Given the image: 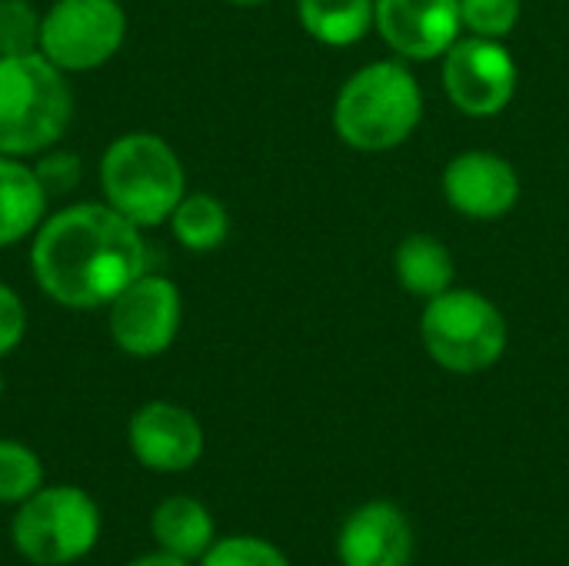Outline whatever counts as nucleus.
<instances>
[{
	"mask_svg": "<svg viewBox=\"0 0 569 566\" xmlns=\"http://www.w3.org/2000/svg\"><path fill=\"white\" fill-rule=\"evenodd\" d=\"M30 240V270L40 294L67 310L110 307L123 287L150 270L143 230L103 200L47 214Z\"/></svg>",
	"mask_w": 569,
	"mask_h": 566,
	"instance_id": "1",
	"label": "nucleus"
},
{
	"mask_svg": "<svg viewBox=\"0 0 569 566\" xmlns=\"http://www.w3.org/2000/svg\"><path fill=\"white\" fill-rule=\"evenodd\" d=\"M423 87L407 60H373L353 70L337 90L330 120L337 137L360 153L403 147L423 120Z\"/></svg>",
	"mask_w": 569,
	"mask_h": 566,
	"instance_id": "2",
	"label": "nucleus"
},
{
	"mask_svg": "<svg viewBox=\"0 0 569 566\" xmlns=\"http://www.w3.org/2000/svg\"><path fill=\"white\" fill-rule=\"evenodd\" d=\"M97 177L103 203H110L140 230L167 224L187 193V170L180 153L153 130H130L113 137L100 153Z\"/></svg>",
	"mask_w": 569,
	"mask_h": 566,
	"instance_id": "3",
	"label": "nucleus"
},
{
	"mask_svg": "<svg viewBox=\"0 0 569 566\" xmlns=\"http://www.w3.org/2000/svg\"><path fill=\"white\" fill-rule=\"evenodd\" d=\"M73 120V87L40 50L0 57V153L40 157Z\"/></svg>",
	"mask_w": 569,
	"mask_h": 566,
	"instance_id": "4",
	"label": "nucleus"
},
{
	"mask_svg": "<svg viewBox=\"0 0 569 566\" xmlns=\"http://www.w3.org/2000/svg\"><path fill=\"white\" fill-rule=\"evenodd\" d=\"M420 340L427 357L457 377H477L497 367L510 344L503 310L473 287H450L423 304Z\"/></svg>",
	"mask_w": 569,
	"mask_h": 566,
	"instance_id": "5",
	"label": "nucleus"
},
{
	"mask_svg": "<svg viewBox=\"0 0 569 566\" xmlns=\"http://www.w3.org/2000/svg\"><path fill=\"white\" fill-rule=\"evenodd\" d=\"M100 537V510L80 487H40L13 517V547L37 566L87 557Z\"/></svg>",
	"mask_w": 569,
	"mask_h": 566,
	"instance_id": "6",
	"label": "nucleus"
},
{
	"mask_svg": "<svg viewBox=\"0 0 569 566\" xmlns=\"http://www.w3.org/2000/svg\"><path fill=\"white\" fill-rule=\"evenodd\" d=\"M123 40L127 10L120 0H53L40 20V53L67 77L110 63Z\"/></svg>",
	"mask_w": 569,
	"mask_h": 566,
	"instance_id": "7",
	"label": "nucleus"
},
{
	"mask_svg": "<svg viewBox=\"0 0 569 566\" xmlns=\"http://www.w3.org/2000/svg\"><path fill=\"white\" fill-rule=\"evenodd\" d=\"M440 60L443 93L463 117L490 120L513 103L520 87V67L507 40L463 33Z\"/></svg>",
	"mask_w": 569,
	"mask_h": 566,
	"instance_id": "8",
	"label": "nucleus"
},
{
	"mask_svg": "<svg viewBox=\"0 0 569 566\" xmlns=\"http://www.w3.org/2000/svg\"><path fill=\"white\" fill-rule=\"evenodd\" d=\"M107 327L110 340L127 357H160L173 347L183 327V294L170 277L143 270L130 287H123L110 300Z\"/></svg>",
	"mask_w": 569,
	"mask_h": 566,
	"instance_id": "9",
	"label": "nucleus"
},
{
	"mask_svg": "<svg viewBox=\"0 0 569 566\" xmlns=\"http://www.w3.org/2000/svg\"><path fill=\"white\" fill-rule=\"evenodd\" d=\"M373 33L407 63L443 57L463 37L460 0H373Z\"/></svg>",
	"mask_w": 569,
	"mask_h": 566,
	"instance_id": "10",
	"label": "nucleus"
},
{
	"mask_svg": "<svg viewBox=\"0 0 569 566\" xmlns=\"http://www.w3.org/2000/svg\"><path fill=\"white\" fill-rule=\"evenodd\" d=\"M443 197L447 203L477 224H493L513 214L520 203L523 183L517 167L493 150H463L443 167Z\"/></svg>",
	"mask_w": 569,
	"mask_h": 566,
	"instance_id": "11",
	"label": "nucleus"
},
{
	"mask_svg": "<svg viewBox=\"0 0 569 566\" xmlns=\"http://www.w3.org/2000/svg\"><path fill=\"white\" fill-rule=\"evenodd\" d=\"M133 457L157 474L190 470L203 457V427L200 420L170 400H150L130 417L127 430Z\"/></svg>",
	"mask_w": 569,
	"mask_h": 566,
	"instance_id": "12",
	"label": "nucleus"
},
{
	"mask_svg": "<svg viewBox=\"0 0 569 566\" xmlns=\"http://www.w3.org/2000/svg\"><path fill=\"white\" fill-rule=\"evenodd\" d=\"M340 566H410L413 527L390 500L360 504L337 534Z\"/></svg>",
	"mask_w": 569,
	"mask_h": 566,
	"instance_id": "13",
	"label": "nucleus"
},
{
	"mask_svg": "<svg viewBox=\"0 0 569 566\" xmlns=\"http://www.w3.org/2000/svg\"><path fill=\"white\" fill-rule=\"evenodd\" d=\"M47 190L40 187L33 163L0 153V250L23 244L47 217Z\"/></svg>",
	"mask_w": 569,
	"mask_h": 566,
	"instance_id": "14",
	"label": "nucleus"
},
{
	"mask_svg": "<svg viewBox=\"0 0 569 566\" xmlns=\"http://www.w3.org/2000/svg\"><path fill=\"white\" fill-rule=\"evenodd\" d=\"M393 274H397V284L410 297H420L423 304L457 287V260L450 247L433 234L403 237L393 254Z\"/></svg>",
	"mask_w": 569,
	"mask_h": 566,
	"instance_id": "15",
	"label": "nucleus"
},
{
	"mask_svg": "<svg viewBox=\"0 0 569 566\" xmlns=\"http://www.w3.org/2000/svg\"><path fill=\"white\" fill-rule=\"evenodd\" d=\"M297 20L323 47H353L373 33V0H297Z\"/></svg>",
	"mask_w": 569,
	"mask_h": 566,
	"instance_id": "16",
	"label": "nucleus"
},
{
	"mask_svg": "<svg viewBox=\"0 0 569 566\" xmlns=\"http://www.w3.org/2000/svg\"><path fill=\"white\" fill-rule=\"evenodd\" d=\"M150 530L167 554L183 560H200L213 547V517L193 497H167L153 510Z\"/></svg>",
	"mask_w": 569,
	"mask_h": 566,
	"instance_id": "17",
	"label": "nucleus"
},
{
	"mask_svg": "<svg viewBox=\"0 0 569 566\" xmlns=\"http://www.w3.org/2000/svg\"><path fill=\"white\" fill-rule=\"evenodd\" d=\"M167 224L173 240L190 254H213L230 237V210L223 207L220 197L203 190H187Z\"/></svg>",
	"mask_w": 569,
	"mask_h": 566,
	"instance_id": "18",
	"label": "nucleus"
},
{
	"mask_svg": "<svg viewBox=\"0 0 569 566\" xmlns=\"http://www.w3.org/2000/svg\"><path fill=\"white\" fill-rule=\"evenodd\" d=\"M40 457L17 440H0V504H23L40 490Z\"/></svg>",
	"mask_w": 569,
	"mask_h": 566,
	"instance_id": "19",
	"label": "nucleus"
},
{
	"mask_svg": "<svg viewBox=\"0 0 569 566\" xmlns=\"http://www.w3.org/2000/svg\"><path fill=\"white\" fill-rule=\"evenodd\" d=\"M43 13L30 0H0V57L40 50Z\"/></svg>",
	"mask_w": 569,
	"mask_h": 566,
	"instance_id": "20",
	"label": "nucleus"
},
{
	"mask_svg": "<svg viewBox=\"0 0 569 566\" xmlns=\"http://www.w3.org/2000/svg\"><path fill=\"white\" fill-rule=\"evenodd\" d=\"M523 3L520 0H460L463 33L487 37V40H507L520 23Z\"/></svg>",
	"mask_w": 569,
	"mask_h": 566,
	"instance_id": "21",
	"label": "nucleus"
},
{
	"mask_svg": "<svg viewBox=\"0 0 569 566\" xmlns=\"http://www.w3.org/2000/svg\"><path fill=\"white\" fill-rule=\"evenodd\" d=\"M200 566H290L283 550L260 537H227L200 557Z\"/></svg>",
	"mask_w": 569,
	"mask_h": 566,
	"instance_id": "22",
	"label": "nucleus"
},
{
	"mask_svg": "<svg viewBox=\"0 0 569 566\" xmlns=\"http://www.w3.org/2000/svg\"><path fill=\"white\" fill-rule=\"evenodd\" d=\"M33 173H37L40 187L47 190V197H67L77 190V183L83 177V160L63 147H50L40 157H33Z\"/></svg>",
	"mask_w": 569,
	"mask_h": 566,
	"instance_id": "23",
	"label": "nucleus"
},
{
	"mask_svg": "<svg viewBox=\"0 0 569 566\" xmlns=\"http://www.w3.org/2000/svg\"><path fill=\"white\" fill-rule=\"evenodd\" d=\"M27 337V304L23 297L0 280V360L10 357Z\"/></svg>",
	"mask_w": 569,
	"mask_h": 566,
	"instance_id": "24",
	"label": "nucleus"
},
{
	"mask_svg": "<svg viewBox=\"0 0 569 566\" xmlns=\"http://www.w3.org/2000/svg\"><path fill=\"white\" fill-rule=\"evenodd\" d=\"M130 566H190V560H183V557H173V554H150V557H140V560H133Z\"/></svg>",
	"mask_w": 569,
	"mask_h": 566,
	"instance_id": "25",
	"label": "nucleus"
},
{
	"mask_svg": "<svg viewBox=\"0 0 569 566\" xmlns=\"http://www.w3.org/2000/svg\"><path fill=\"white\" fill-rule=\"evenodd\" d=\"M227 3H233V7H260L267 0H227Z\"/></svg>",
	"mask_w": 569,
	"mask_h": 566,
	"instance_id": "26",
	"label": "nucleus"
},
{
	"mask_svg": "<svg viewBox=\"0 0 569 566\" xmlns=\"http://www.w3.org/2000/svg\"><path fill=\"white\" fill-rule=\"evenodd\" d=\"M0 397H3V374H0Z\"/></svg>",
	"mask_w": 569,
	"mask_h": 566,
	"instance_id": "27",
	"label": "nucleus"
}]
</instances>
